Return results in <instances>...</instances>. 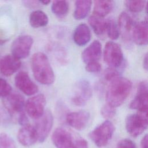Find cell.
Here are the masks:
<instances>
[{"label":"cell","instance_id":"6da1fadb","mask_svg":"<svg viewBox=\"0 0 148 148\" xmlns=\"http://www.w3.org/2000/svg\"><path fill=\"white\" fill-rule=\"evenodd\" d=\"M132 89V83L127 78L118 76L111 81L106 93L107 104L113 108L121 105Z\"/></svg>","mask_w":148,"mask_h":148},{"label":"cell","instance_id":"7a4b0ae2","mask_svg":"<svg viewBox=\"0 0 148 148\" xmlns=\"http://www.w3.org/2000/svg\"><path fill=\"white\" fill-rule=\"evenodd\" d=\"M31 68L35 79L40 84H51L55 80L54 71L47 56L42 52L35 53L31 59Z\"/></svg>","mask_w":148,"mask_h":148},{"label":"cell","instance_id":"3957f363","mask_svg":"<svg viewBox=\"0 0 148 148\" xmlns=\"http://www.w3.org/2000/svg\"><path fill=\"white\" fill-rule=\"evenodd\" d=\"M103 59L109 68L121 71L124 66V58L122 49L116 42L109 41L105 44Z\"/></svg>","mask_w":148,"mask_h":148},{"label":"cell","instance_id":"277c9868","mask_svg":"<svg viewBox=\"0 0 148 148\" xmlns=\"http://www.w3.org/2000/svg\"><path fill=\"white\" fill-rule=\"evenodd\" d=\"M125 124L126 130L131 136H138L147 127V110H138L136 113L128 115Z\"/></svg>","mask_w":148,"mask_h":148},{"label":"cell","instance_id":"5b68a950","mask_svg":"<svg viewBox=\"0 0 148 148\" xmlns=\"http://www.w3.org/2000/svg\"><path fill=\"white\" fill-rule=\"evenodd\" d=\"M114 130L113 124L109 120H106L91 131L89 137L97 147H103L108 145Z\"/></svg>","mask_w":148,"mask_h":148},{"label":"cell","instance_id":"8992f818","mask_svg":"<svg viewBox=\"0 0 148 148\" xmlns=\"http://www.w3.org/2000/svg\"><path fill=\"white\" fill-rule=\"evenodd\" d=\"M3 105L10 116L17 119L24 112L25 101L24 97L18 93H10L3 98Z\"/></svg>","mask_w":148,"mask_h":148},{"label":"cell","instance_id":"52a82bcc","mask_svg":"<svg viewBox=\"0 0 148 148\" xmlns=\"http://www.w3.org/2000/svg\"><path fill=\"white\" fill-rule=\"evenodd\" d=\"M33 42V38L29 35L18 36L12 44V55L19 60L26 58L30 53Z\"/></svg>","mask_w":148,"mask_h":148},{"label":"cell","instance_id":"ba28073f","mask_svg":"<svg viewBox=\"0 0 148 148\" xmlns=\"http://www.w3.org/2000/svg\"><path fill=\"white\" fill-rule=\"evenodd\" d=\"M36 120L34 128L37 134L38 140L40 143L43 142L52 128L53 116L49 110H46L42 115Z\"/></svg>","mask_w":148,"mask_h":148},{"label":"cell","instance_id":"9c48e42d","mask_svg":"<svg viewBox=\"0 0 148 148\" xmlns=\"http://www.w3.org/2000/svg\"><path fill=\"white\" fill-rule=\"evenodd\" d=\"M92 95V90L90 83L86 79H82L76 84L75 91L72 97V102L76 106H84L91 98Z\"/></svg>","mask_w":148,"mask_h":148},{"label":"cell","instance_id":"30bf717a","mask_svg":"<svg viewBox=\"0 0 148 148\" xmlns=\"http://www.w3.org/2000/svg\"><path fill=\"white\" fill-rule=\"evenodd\" d=\"M46 105V98L42 94L32 96L25 103L26 112L29 117L37 119L45 112Z\"/></svg>","mask_w":148,"mask_h":148},{"label":"cell","instance_id":"8fae6325","mask_svg":"<svg viewBox=\"0 0 148 148\" xmlns=\"http://www.w3.org/2000/svg\"><path fill=\"white\" fill-rule=\"evenodd\" d=\"M51 139L57 148H75V139L72 134L64 128H56L52 134Z\"/></svg>","mask_w":148,"mask_h":148},{"label":"cell","instance_id":"7c38bea8","mask_svg":"<svg viewBox=\"0 0 148 148\" xmlns=\"http://www.w3.org/2000/svg\"><path fill=\"white\" fill-rule=\"evenodd\" d=\"M14 83L16 86L27 95H33L38 91L36 84L31 79L28 74L24 71L19 72L16 75Z\"/></svg>","mask_w":148,"mask_h":148},{"label":"cell","instance_id":"4fadbf2b","mask_svg":"<svg viewBox=\"0 0 148 148\" xmlns=\"http://www.w3.org/2000/svg\"><path fill=\"white\" fill-rule=\"evenodd\" d=\"M147 82L146 80H143L139 83L136 95L130 104V108L131 109L138 110H147Z\"/></svg>","mask_w":148,"mask_h":148},{"label":"cell","instance_id":"5bb4252c","mask_svg":"<svg viewBox=\"0 0 148 148\" xmlns=\"http://www.w3.org/2000/svg\"><path fill=\"white\" fill-rule=\"evenodd\" d=\"M90 114L86 110H79L68 113L66 117L68 124L77 130L84 129L88 124Z\"/></svg>","mask_w":148,"mask_h":148},{"label":"cell","instance_id":"9a60e30c","mask_svg":"<svg viewBox=\"0 0 148 148\" xmlns=\"http://www.w3.org/2000/svg\"><path fill=\"white\" fill-rule=\"evenodd\" d=\"M20 60L12 54L5 55L0 59V72L4 76L14 74L20 68Z\"/></svg>","mask_w":148,"mask_h":148},{"label":"cell","instance_id":"2e32d148","mask_svg":"<svg viewBox=\"0 0 148 148\" xmlns=\"http://www.w3.org/2000/svg\"><path fill=\"white\" fill-rule=\"evenodd\" d=\"M17 139L20 144L28 147L34 145L38 140V136L34 126L29 124L23 125L17 133Z\"/></svg>","mask_w":148,"mask_h":148},{"label":"cell","instance_id":"e0dca14e","mask_svg":"<svg viewBox=\"0 0 148 148\" xmlns=\"http://www.w3.org/2000/svg\"><path fill=\"white\" fill-rule=\"evenodd\" d=\"M101 55V44L98 40H95L83 50L82 53V59L87 64L90 62L98 61Z\"/></svg>","mask_w":148,"mask_h":148},{"label":"cell","instance_id":"ac0fdd59","mask_svg":"<svg viewBox=\"0 0 148 148\" xmlns=\"http://www.w3.org/2000/svg\"><path fill=\"white\" fill-rule=\"evenodd\" d=\"M147 22L142 21L135 25L132 30L131 36L136 45L145 46L147 44Z\"/></svg>","mask_w":148,"mask_h":148},{"label":"cell","instance_id":"d6986e66","mask_svg":"<svg viewBox=\"0 0 148 148\" xmlns=\"http://www.w3.org/2000/svg\"><path fill=\"white\" fill-rule=\"evenodd\" d=\"M73 40L79 46L86 45L91 39V31L87 25L82 23L78 25L73 33Z\"/></svg>","mask_w":148,"mask_h":148},{"label":"cell","instance_id":"ffe728a7","mask_svg":"<svg viewBox=\"0 0 148 148\" xmlns=\"http://www.w3.org/2000/svg\"><path fill=\"white\" fill-rule=\"evenodd\" d=\"M132 19L128 13L123 12L120 14L118 20V27L124 40L130 39L131 36V32L132 30Z\"/></svg>","mask_w":148,"mask_h":148},{"label":"cell","instance_id":"44dd1931","mask_svg":"<svg viewBox=\"0 0 148 148\" xmlns=\"http://www.w3.org/2000/svg\"><path fill=\"white\" fill-rule=\"evenodd\" d=\"M114 6L113 1H95L94 5V14L103 18L112 12Z\"/></svg>","mask_w":148,"mask_h":148},{"label":"cell","instance_id":"7402d4cb","mask_svg":"<svg viewBox=\"0 0 148 148\" xmlns=\"http://www.w3.org/2000/svg\"><path fill=\"white\" fill-rule=\"evenodd\" d=\"M92 6V1L79 0L75 2V8L73 17L76 20H79L86 18Z\"/></svg>","mask_w":148,"mask_h":148},{"label":"cell","instance_id":"603a6c76","mask_svg":"<svg viewBox=\"0 0 148 148\" xmlns=\"http://www.w3.org/2000/svg\"><path fill=\"white\" fill-rule=\"evenodd\" d=\"M29 22L31 27L40 28L46 26L49 22L47 15L40 10L33 11L29 15Z\"/></svg>","mask_w":148,"mask_h":148},{"label":"cell","instance_id":"cb8c5ba5","mask_svg":"<svg viewBox=\"0 0 148 148\" xmlns=\"http://www.w3.org/2000/svg\"><path fill=\"white\" fill-rule=\"evenodd\" d=\"M88 22L96 35H102L105 32L106 20L103 18L93 14L89 17Z\"/></svg>","mask_w":148,"mask_h":148},{"label":"cell","instance_id":"d4e9b609","mask_svg":"<svg viewBox=\"0 0 148 148\" xmlns=\"http://www.w3.org/2000/svg\"><path fill=\"white\" fill-rule=\"evenodd\" d=\"M51 11L57 17L63 18L69 11V4L66 1H54L51 6Z\"/></svg>","mask_w":148,"mask_h":148},{"label":"cell","instance_id":"484cf974","mask_svg":"<svg viewBox=\"0 0 148 148\" xmlns=\"http://www.w3.org/2000/svg\"><path fill=\"white\" fill-rule=\"evenodd\" d=\"M109 38L112 40H116L120 35V31L118 25L113 19L106 20V31Z\"/></svg>","mask_w":148,"mask_h":148},{"label":"cell","instance_id":"4316f807","mask_svg":"<svg viewBox=\"0 0 148 148\" xmlns=\"http://www.w3.org/2000/svg\"><path fill=\"white\" fill-rule=\"evenodd\" d=\"M124 4L127 8L132 12H139L146 6L145 1H125Z\"/></svg>","mask_w":148,"mask_h":148},{"label":"cell","instance_id":"83f0119b","mask_svg":"<svg viewBox=\"0 0 148 148\" xmlns=\"http://www.w3.org/2000/svg\"><path fill=\"white\" fill-rule=\"evenodd\" d=\"M0 148H16L14 141L8 134H0Z\"/></svg>","mask_w":148,"mask_h":148},{"label":"cell","instance_id":"f1b7e54d","mask_svg":"<svg viewBox=\"0 0 148 148\" xmlns=\"http://www.w3.org/2000/svg\"><path fill=\"white\" fill-rule=\"evenodd\" d=\"M12 87L8 82L0 78V98H5L10 94L12 92Z\"/></svg>","mask_w":148,"mask_h":148},{"label":"cell","instance_id":"f546056e","mask_svg":"<svg viewBox=\"0 0 148 148\" xmlns=\"http://www.w3.org/2000/svg\"><path fill=\"white\" fill-rule=\"evenodd\" d=\"M101 113L104 118L111 119L115 116L116 109L114 108H113L108 104H106L101 108Z\"/></svg>","mask_w":148,"mask_h":148},{"label":"cell","instance_id":"4dcf8cb0","mask_svg":"<svg viewBox=\"0 0 148 148\" xmlns=\"http://www.w3.org/2000/svg\"><path fill=\"white\" fill-rule=\"evenodd\" d=\"M86 70L90 73H97L101 71V65L98 62H92L86 64Z\"/></svg>","mask_w":148,"mask_h":148},{"label":"cell","instance_id":"1f68e13d","mask_svg":"<svg viewBox=\"0 0 148 148\" xmlns=\"http://www.w3.org/2000/svg\"><path fill=\"white\" fill-rule=\"evenodd\" d=\"M115 148H136L135 144L129 139H123L120 140Z\"/></svg>","mask_w":148,"mask_h":148},{"label":"cell","instance_id":"d6a6232c","mask_svg":"<svg viewBox=\"0 0 148 148\" xmlns=\"http://www.w3.org/2000/svg\"><path fill=\"white\" fill-rule=\"evenodd\" d=\"M22 3L25 7L29 9L38 8L42 5L39 1H23Z\"/></svg>","mask_w":148,"mask_h":148},{"label":"cell","instance_id":"836d02e7","mask_svg":"<svg viewBox=\"0 0 148 148\" xmlns=\"http://www.w3.org/2000/svg\"><path fill=\"white\" fill-rule=\"evenodd\" d=\"M75 148H88V143L85 139L77 138L75 139Z\"/></svg>","mask_w":148,"mask_h":148},{"label":"cell","instance_id":"e575fe53","mask_svg":"<svg viewBox=\"0 0 148 148\" xmlns=\"http://www.w3.org/2000/svg\"><path fill=\"white\" fill-rule=\"evenodd\" d=\"M141 148H147V135L146 134L142 139L140 142Z\"/></svg>","mask_w":148,"mask_h":148},{"label":"cell","instance_id":"d590c367","mask_svg":"<svg viewBox=\"0 0 148 148\" xmlns=\"http://www.w3.org/2000/svg\"><path fill=\"white\" fill-rule=\"evenodd\" d=\"M143 68L145 69V70H147V68H148V65H147V54H146L144 58H143Z\"/></svg>","mask_w":148,"mask_h":148},{"label":"cell","instance_id":"8d00e7d4","mask_svg":"<svg viewBox=\"0 0 148 148\" xmlns=\"http://www.w3.org/2000/svg\"><path fill=\"white\" fill-rule=\"evenodd\" d=\"M39 2L41 4L44 5H47L51 2V1H46V0L45 1H39Z\"/></svg>","mask_w":148,"mask_h":148}]
</instances>
